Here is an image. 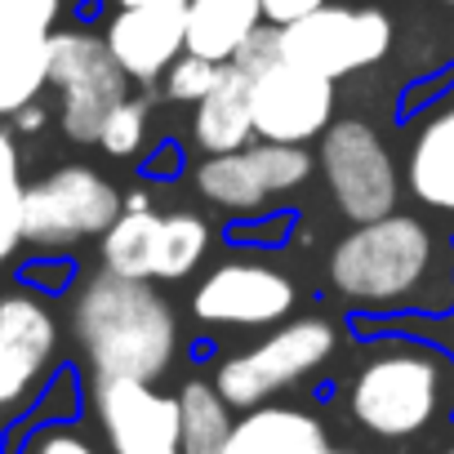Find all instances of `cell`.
<instances>
[{"label": "cell", "mask_w": 454, "mask_h": 454, "mask_svg": "<svg viewBox=\"0 0 454 454\" xmlns=\"http://www.w3.org/2000/svg\"><path fill=\"white\" fill-rule=\"evenodd\" d=\"M330 290L370 312H427L454 308V250L414 214L356 223L330 250Z\"/></svg>", "instance_id": "6da1fadb"}, {"label": "cell", "mask_w": 454, "mask_h": 454, "mask_svg": "<svg viewBox=\"0 0 454 454\" xmlns=\"http://www.w3.org/2000/svg\"><path fill=\"white\" fill-rule=\"evenodd\" d=\"M76 339L94 379H160L178 352V321L152 281L98 272L72 308Z\"/></svg>", "instance_id": "7a4b0ae2"}, {"label": "cell", "mask_w": 454, "mask_h": 454, "mask_svg": "<svg viewBox=\"0 0 454 454\" xmlns=\"http://www.w3.org/2000/svg\"><path fill=\"white\" fill-rule=\"evenodd\" d=\"M445 374L432 352L419 343H383L352 379L348 410L352 419L383 441L419 436L441 410Z\"/></svg>", "instance_id": "3957f363"}, {"label": "cell", "mask_w": 454, "mask_h": 454, "mask_svg": "<svg viewBox=\"0 0 454 454\" xmlns=\"http://www.w3.org/2000/svg\"><path fill=\"white\" fill-rule=\"evenodd\" d=\"M237 67L250 72V112H254V138L259 143H286L308 147L334 125V81L286 63L277 54L272 27H263L237 59Z\"/></svg>", "instance_id": "277c9868"}, {"label": "cell", "mask_w": 454, "mask_h": 454, "mask_svg": "<svg viewBox=\"0 0 454 454\" xmlns=\"http://www.w3.org/2000/svg\"><path fill=\"white\" fill-rule=\"evenodd\" d=\"M334 348H339V330L325 317H294V321L272 325V334L259 339L250 352L227 356L209 383L232 410L250 414L268 405L277 392L294 387L299 379L317 374L334 356Z\"/></svg>", "instance_id": "5b68a950"}, {"label": "cell", "mask_w": 454, "mask_h": 454, "mask_svg": "<svg viewBox=\"0 0 454 454\" xmlns=\"http://www.w3.org/2000/svg\"><path fill=\"white\" fill-rule=\"evenodd\" d=\"M277 36V54L286 63H299L325 81H343V76H356L374 63H383L392 54V19L374 5H325L286 23V27H272Z\"/></svg>", "instance_id": "8992f818"}, {"label": "cell", "mask_w": 454, "mask_h": 454, "mask_svg": "<svg viewBox=\"0 0 454 454\" xmlns=\"http://www.w3.org/2000/svg\"><path fill=\"white\" fill-rule=\"evenodd\" d=\"M317 169H321V178L334 196V209L352 227L396 214L401 169H396L392 152L383 147V138L370 121H356V116L334 121L321 134Z\"/></svg>", "instance_id": "52a82bcc"}, {"label": "cell", "mask_w": 454, "mask_h": 454, "mask_svg": "<svg viewBox=\"0 0 454 454\" xmlns=\"http://www.w3.org/2000/svg\"><path fill=\"white\" fill-rule=\"evenodd\" d=\"M125 196L90 165H59L23 192V241L41 250H63L103 237L121 218Z\"/></svg>", "instance_id": "ba28073f"}, {"label": "cell", "mask_w": 454, "mask_h": 454, "mask_svg": "<svg viewBox=\"0 0 454 454\" xmlns=\"http://www.w3.org/2000/svg\"><path fill=\"white\" fill-rule=\"evenodd\" d=\"M50 85L59 90V121L72 143H98L107 112L129 98V76L116 67L107 41L81 27L54 32Z\"/></svg>", "instance_id": "9c48e42d"}, {"label": "cell", "mask_w": 454, "mask_h": 454, "mask_svg": "<svg viewBox=\"0 0 454 454\" xmlns=\"http://www.w3.org/2000/svg\"><path fill=\"white\" fill-rule=\"evenodd\" d=\"M312 178V156L303 147L286 143H250L227 156H200L192 169V187L232 214H254L263 209L268 196H286Z\"/></svg>", "instance_id": "30bf717a"}, {"label": "cell", "mask_w": 454, "mask_h": 454, "mask_svg": "<svg viewBox=\"0 0 454 454\" xmlns=\"http://www.w3.org/2000/svg\"><path fill=\"white\" fill-rule=\"evenodd\" d=\"M294 303H299V286L281 268L250 263V259L218 263L192 290V317L200 325H223V330L281 325V321H290Z\"/></svg>", "instance_id": "8fae6325"}, {"label": "cell", "mask_w": 454, "mask_h": 454, "mask_svg": "<svg viewBox=\"0 0 454 454\" xmlns=\"http://www.w3.org/2000/svg\"><path fill=\"white\" fill-rule=\"evenodd\" d=\"M63 0H0V116H19L50 85V45Z\"/></svg>", "instance_id": "7c38bea8"}, {"label": "cell", "mask_w": 454, "mask_h": 454, "mask_svg": "<svg viewBox=\"0 0 454 454\" xmlns=\"http://www.w3.org/2000/svg\"><path fill=\"white\" fill-rule=\"evenodd\" d=\"M94 414L112 454H183L178 396L143 379H94Z\"/></svg>", "instance_id": "4fadbf2b"}, {"label": "cell", "mask_w": 454, "mask_h": 454, "mask_svg": "<svg viewBox=\"0 0 454 454\" xmlns=\"http://www.w3.org/2000/svg\"><path fill=\"white\" fill-rule=\"evenodd\" d=\"M103 41L116 67L134 85H156L187 54V0H156V5L116 10Z\"/></svg>", "instance_id": "5bb4252c"}, {"label": "cell", "mask_w": 454, "mask_h": 454, "mask_svg": "<svg viewBox=\"0 0 454 454\" xmlns=\"http://www.w3.org/2000/svg\"><path fill=\"white\" fill-rule=\"evenodd\" d=\"M254 138V112H250V72L227 63L218 85L192 107V143L200 156H227L241 152Z\"/></svg>", "instance_id": "9a60e30c"}, {"label": "cell", "mask_w": 454, "mask_h": 454, "mask_svg": "<svg viewBox=\"0 0 454 454\" xmlns=\"http://www.w3.org/2000/svg\"><path fill=\"white\" fill-rule=\"evenodd\" d=\"M263 27V0H187V54L218 67L237 63Z\"/></svg>", "instance_id": "2e32d148"}, {"label": "cell", "mask_w": 454, "mask_h": 454, "mask_svg": "<svg viewBox=\"0 0 454 454\" xmlns=\"http://www.w3.org/2000/svg\"><path fill=\"white\" fill-rule=\"evenodd\" d=\"M223 454H330V436L321 419L294 405H259L237 419Z\"/></svg>", "instance_id": "e0dca14e"}, {"label": "cell", "mask_w": 454, "mask_h": 454, "mask_svg": "<svg viewBox=\"0 0 454 454\" xmlns=\"http://www.w3.org/2000/svg\"><path fill=\"white\" fill-rule=\"evenodd\" d=\"M405 183L419 205L454 214V103L419 125L405 156Z\"/></svg>", "instance_id": "ac0fdd59"}, {"label": "cell", "mask_w": 454, "mask_h": 454, "mask_svg": "<svg viewBox=\"0 0 454 454\" xmlns=\"http://www.w3.org/2000/svg\"><path fill=\"white\" fill-rule=\"evenodd\" d=\"M0 352L19 361L23 370H32L36 379L45 374V365L59 352V325H54V312L45 308V299H36L27 290L0 299Z\"/></svg>", "instance_id": "d6986e66"}, {"label": "cell", "mask_w": 454, "mask_h": 454, "mask_svg": "<svg viewBox=\"0 0 454 454\" xmlns=\"http://www.w3.org/2000/svg\"><path fill=\"white\" fill-rule=\"evenodd\" d=\"M237 410L218 396L214 383L205 379H192L178 387V441H183V454H223L227 441H232V419Z\"/></svg>", "instance_id": "ffe728a7"}, {"label": "cell", "mask_w": 454, "mask_h": 454, "mask_svg": "<svg viewBox=\"0 0 454 454\" xmlns=\"http://www.w3.org/2000/svg\"><path fill=\"white\" fill-rule=\"evenodd\" d=\"M98 241H103V272L129 277V281H152L156 277L160 214L156 209H121V218Z\"/></svg>", "instance_id": "44dd1931"}, {"label": "cell", "mask_w": 454, "mask_h": 454, "mask_svg": "<svg viewBox=\"0 0 454 454\" xmlns=\"http://www.w3.org/2000/svg\"><path fill=\"white\" fill-rule=\"evenodd\" d=\"M209 250V223L192 209L160 214V241H156V277L152 281H183L200 268Z\"/></svg>", "instance_id": "7402d4cb"}, {"label": "cell", "mask_w": 454, "mask_h": 454, "mask_svg": "<svg viewBox=\"0 0 454 454\" xmlns=\"http://www.w3.org/2000/svg\"><path fill=\"white\" fill-rule=\"evenodd\" d=\"M143 143H147V103H143V98L116 103V107L107 112L103 129H98V147H103L107 156L125 160V156H138Z\"/></svg>", "instance_id": "603a6c76"}, {"label": "cell", "mask_w": 454, "mask_h": 454, "mask_svg": "<svg viewBox=\"0 0 454 454\" xmlns=\"http://www.w3.org/2000/svg\"><path fill=\"white\" fill-rule=\"evenodd\" d=\"M218 76H223V67L218 63H209V59H196V54H183L169 72H165V94L174 98V103H200L214 85H218Z\"/></svg>", "instance_id": "cb8c5ba5"}, {"label": "cell", "mask_w": 454, "mask_h": 454, "mask_svg": "<svg viewBox=\"0 0 454 454\" xmlns=\"http://www.w3.org/2000/svg\"><path fill=\"white\" fill-rule=\"evenodd\" d=\"M32 387H36V374L23 370L19 361H10L5 352H0V410H14Z\"/></svg>", "instance_id": "d4e9b609"}, {"label": "cell", "mask_w": 454, "mask_h": 454, "mask_svg": "<svg viewBox=\"0 0 454 454\" xmlns=\"http://www.w3.org/2000/svg\"><path fill=\"white\" fill-rule=\"evenodd\" d=\"M32 454H98V450L85 436L67 432V427H50V432H41L32 441Z\"/></svg>", "instance_id": "484cf974"}, {"label": "cell", "mask_w": 454, "mask_h": 454, "mask_svg": "<svg viewBox=\"0 0 454 454\" xmlns=\"http://www.w3.org/2000/svg\"><path fill=\"white\" fill-rule=\"evenodd\" d=\"M19 246H23V200L19 205L0 200V263H5Z\"/></svg>", "instance_id": "4316f807"}, {"label": "cell", "mask_w": 454, "mask_h": 454, "mask_svg": "<svg viewBox=\"0 0 454 454\" xmlns=\"http://www.w3.org/2000/svg\"><path fill=\"white\" fill-rule=\"evenodd\" d=\"M321 5H325V0H263V14H268L272 27H286V23H294V19L321 10Z\"/></svg>", "instance_id": "83f0119b"}, {"label": "cell", "mask_w": 454, "mask_h": 454, "mask_svg": "<svg viewBox=\"0 0 454 454\" xmlns=\"http://www.w3.org/2000/svg\"><path fill=\"white\" fill-rule=\"evenodd\" d=\"M121 10H134V5H156V0H116Z\"/></svg>", "instance_id": "f1b7e54d"}, {"label": "cell", "mask_w": 454, "mask_h": 454, "mask_svg": "<svg viewBox=\"0 0 454 454\" xmlns=\"http://www.w3.org/2000/svg\"><path fill=\"white\" fill-rule=\"evenodd\" d=\"M330 454H348V450H334V445H330Z\"/></svg>", "instance_id": "f546056e"}, {"label": "cell", "mask_w": 454, "mask_h": 454, "mask_svg": "<svg viewBox=\"0 0 454 454\" xmlns=\"http://www.w3.org/2000/svg\"><path fill=\"white\" fill-rule=\"evenodd\" d=\"M445 5H454V0H445Z\"/></svg>", "instance_id": "4dcf8cb0"}, {"label": "cell", "mask_w": 454, "mask_h": 454, "mask_svg": "<svg viewBox=\"0 0 454 454\" xmlns=\"http://www.w3.org/2000/svg\"><path fill=\"white\" fill-rule=\"evenodd\" d=\"M445 454H454V450H445Z\"/></svg>", "instance_id": "1f68e13d"}]
</instances>
